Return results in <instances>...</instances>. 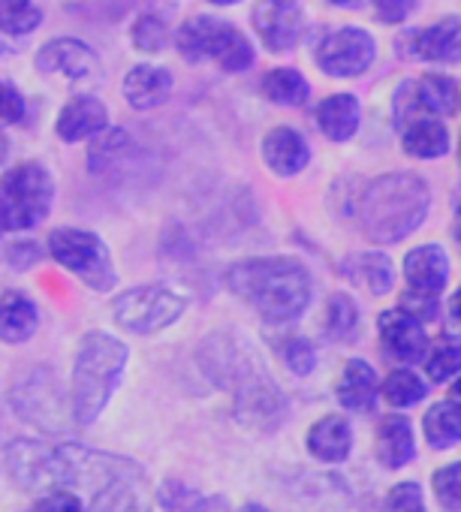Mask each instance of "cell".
<instances>
[{
  "instance_id": "obj_40",
  "label": "cell",
  "mask_w": 461,
  "mask_h": 512,
  "mask_svg": "<svg viewBox=\"0 0 461 512\" xmlns=\"http://www.w3.org/2000/svg\"><path fill=\"white\" fill-rule=\"evenodd\" d=\"M28 115V103L13 82L0 79V124H22Z\"/></svg>"
},
{
  "instance_id": "obj_5",
  "label": "cell",
  "mask_w": 461,
  "mask_h": 512,
  "mask_svg": "<svg viewBox=\"0 0 461 512\" xmlns=\"http://www.w3.org/2000/svg\"><path fill=\"white\" fill-rule=\"evenodd\" d=\"M178 55L187 64L214 61L226 73H245L254 64L251 40L236 28L214 16H193L175 34Z\"/></svg>"
},
{
  "instance_id": "obj_12",
  "label": "cell",
  "mask_w": 461,
  "mask_h": 512,
  "mask_svg": "<svg viewBox=\"0 0 461 512\" xmlns=\"http://www.w3.org/2000/svg\"><path fill=\"white\" fill-rule=\"evenodd\" d=\"M374 40L362 28H341L329 34L320 49H317V67L335 79L359 76L371 67L374 61Z\"/></svg>"
},
{
  "instance_id": "obj_36",
  "label": "cell",
  "mask_w": 461,
  "mask_h": 512,
  "mask_svg": "<svg viewBox=\"0 0 461 512\" xmlns=\"http://www.w3.org/2000/svg\"><path fill=\"white\" fill-rule=\"evenodd\" d=\"M356 326H359L356 302L347 293H335L329 299V308H326V332H329V338L344 341V338H350L356 332Z\"/></svg>"
},
{
  "instance_id": "obj_43",
  "label": "cell",
  "mask_w": 461,
  "mask_h": 512,
  "mask_svg": "<svg viewBox=\"0 0 461 512\" xmlns=\"http://www.w3.org/2000/svg\"><path fill=\"white\" fill-rule=\"evenodd\" d=\"M401 311H407L416 320H434L437 317V296H425V293H407L401 302Z\"/></svg>"
},
{
  "instance_id": "obj_10",
  "label": "cell",
  "mask_w": 461,
  "mask_h": 512,
  "mask_svg": "<svg viewBox=\"0 0 461 512\" xmlns=\"http://www.w3.org/2000/svg\"><path fill=\"white\" fill-rule=\"evenodd\" d=\"M461 103V91L449 76H422L419 82H404L392 100V115L404 127L428 115H452Z\"/></svg>"
},
{
  "instance_id": "obj_44",
  "label": "cell",
  "mask_w": 461,
  "mask_h": 512,
  "mask_svg": "<svg viewBox=\"0 0 461 512\" xmlns=\"http://www.w3.org/2000/svg\"><path fill=\"white\" fill-rule=\"evenodd\" d=\"M193 512H226V506L214 497V500H205V503H196Z\"/></svg>"
},
{
  "instance_id": "obj_7",
  "label": "cell",
  "mask_w": 461,
  "mask_h": 512,
  "mask_svg": "<svg viewBox=\"0 0 461 512\" xmlns=\"http://www.w3.org/2000/svg\"><path fill=\"white\" fill-rule=\"evenodd\" d=\"M187 311V299L172 293L160 284L133 287L112 302V317L124 332L133 335H154L178 323Z\"/></svg>"
},
{
  "instance_id": "obj_25",
  "label": "cell",
  "mask_w": 461,
  "mask_h": 512,
  "mask_svg": "<svg viewBox=\"0 0 461 512\" xmlns=\"http://www.w3.org/2000/svg\"><path fill=\"white\" fill-rule=\"evenodd\" d=\"M413 52L425 61L455 64L461 61V22L443 19L413 37Z\"/></svg>"
},
{
  "instance_id": "obj_16",
  "label": "cell",
  "mask_w": 461,
  "mask_h": 512,
  "mask_svg": "<svg viewBox=\"0 0 461 512\" xmlns=\"http://www.w3.org/2000/svg\"><path fill=\"white\" fill-rule=\"evenodd\" d=\"M380 341L383 350L398 362H419L428 353V335L407 311H386L380 317Z\"/></svg>"
},
{
  "instance_id": "obj_8",
  "label": "cell",
  "mask_w": 461,
  "mask_h": 512,
  "mask_svg": "<svg viewBox=\"0 0 461 512\" xmlns=\"http://www.w3.org/2000/svg\"><path fill=\"white\" fill-rule=\"evenodd\" d=\"M10 479L22 491H52L70 485V455L67 443L49 446L43 440H13L7 446Z\"/></svg>"
},
{
  "instance_id": "obj_32",
  "label": "cell",
  "mask_w": 461,
  "mask_h": 512,
  "mask_svg": "<svg viewBox=\"0 0 461 512\" xmlns=\"http://www.w3.org/2000/svg\"><path fill=\"white\" fill-rule=\"evenodd\" d=\"M127 148H130L127 130H121V127H106L103 133H97V142H94L91 151H88V169H91L94 175L109 172V169L127 154Z\"/></svg>"
},
{
  "instance_id": "obj_35",
  "label": "cell",
  "mask_w": 461,
  "mask_h": 512,
  "mask_svg": "<svg viewBox=\"0 0 461 512\" xmlns=\"http://www.w3.org/2000/svg\"><path fill=\"white\" fill-rule=\"evenodd\" d=\"M428 395L425 383L413 374V371H392L383 383V398L392 404V407H413L419 404L422 398Z\"/></svg>"
},
{
  "instance_id": "obj_48",
  "label": "cell",
  "mask_w": 461,
  "mask_h": 512,
  "mask_svg": "<svg viewBox=\"0 0 461 512\" xmlns=\"http://www.w3.org/2000/svg\"><path fill=\"white\" fill-rule=\"evenodd\" d=\"M452 235H455V244L461 247V205H458V214H455V223H452Z\"/></svg>"
},
{
  "instance_id": "obj_13",
  "label": "cell",
  "mask_w": 461,
  "mask_h": 512,
  "mask_svg": "<svg viewBox=\"0 0 461 512\" xmlns=\"http://www.w3.org/2000/svg\"><path fill=\"white\" fill-rule=\"evenodd\" d=\"M251 19L272 52H290L305 37V13L296 0H260Z\"/></svg>"
},
{
  "instance_id": "obj_19",
  "label": "cell",
  "mask_w": 461,
  "mask_h": 512,
  "mask_svg": "<svg viewBox=\"0 0 461 512\" xmlns=\"http://www.w3.org/2000/svg\"><path fill=\"white\" fill-rule=\"evenodd\" d=\"M404 275L413 293H425V296H437L446 287L449 278V260L443 247L437 244H422L416 250L407 253L404 260Z\"/></svg>"
},
{
  "instance_id": "obj_46",
  "label": "cell",
  "mask_w": 461,
  "mask_h": 512,
  "mask_svg": "<svg viewBox=\"0 0 461 512\" xmlns=\"http://www.w3.org/2000/svg\"><path fill=\"white\" fill-rule=\"evenodd\" d=\"M449 404H455L458 410H461V377L452 383V389H449Z\"/></svg>"
},
{
  "instance_id": "obj_49",
  "label": "cell",
  "mask_w": 461,
  "mask_h": 512,
  "mask_svg": "<svg viewBox=\"0 0 461 512\" xmlns=\"http://www.w3.org/2000/svg\"><path fill=\"white\" fill-rule=\"evenodd\" d=\"M329 4H332V7H359L362 0H329Z\"/></svg>"
},
{
  "instance_id": "obj_24",
  "label": "cell",
  "mask_w": 461,
  "mask_h": 512,
  "mask_svg": "<svg viewBox=\"0 0 461 512\" xmlns=\"http://www.w3.org/2000/svg\"><path fill=\"white\" fill-rule=\"evenodd\" d=\"M416 455V443H413V428L404 416H386L380 419L377 428V461L389 470L404 467L407 461H413Z\"/></svg>"
},
{
  "instance_id": "obj_42",
  "label": "cell",
  "mask_w": 461,
  "mask_h": 512,
  "mask_svg": "<svg viewBox=\"0 0 461 512\" xmlns=\"http://www.w3.org/2000/svg\"><path fill=\"white\" fill-rule=\"evenodd\" d=\"M416 7V0H374V13L386 25H401Z\"/></svg>"
},
{
  "instance_id": "obj_4",
  "label": "cell",
  "mask_w": 461,
  "mask_h": 512,
  "mask_svg": "<svg viewBox=\"0 0 461 512\" xmlns=\"http://www.w3.org/2000/svg\"><path fill=\"white\" fill-rule=\"evenodd\" d=\"M55 202V178L43 163L25 160L0 175V232L40 226Z\"/></svg>"
},
{
  "instance_id": "obj_29",
  "label": "cell",
  "mask_w": 461,
  "mask_h": 512,
  "mask_svg": "<svg viewBox=\"0 0 461 512\" xmlns=\"http://www.w3.org/2000/svg\"><path fill=\"white\" fill-rule=\"evenodd\" d=\"M353 278L368 287L374 296H386L395 284V272H392V263L389 256L380 253V250H368V253H359L353 260Z\"/></svg>"
},
{
  "instance_id": "obj_14",
  "label": "cell",
  "mask_w": 461,
  "mask_h": 512,
  "mask_svg": "<svg viewBox=\"0 0 461 512\" xmlns=\"http://www.w3.org/2000/svg\"><path fill=\"white\" fill-rule=\"evenodd\" d=\"M154 494L145 482L142 467H130L112 479H106L100 488H94L88 512H151Z\"/></svg>"
},
{
  "instance_id": "obj_37",
  "label": "cell",
  "mask_w": 461,
  "mask_h": 512,
  "mask_svg": "<svg viewBox=\"0 0 461 512\" xmlns=\"http://www.w3.org/2000/svg\"><path fill=\"white\" fill-rule=\"evenodd\" d=\"M434 494L443 509L461 512V461H452L434 473Z\"/></svg>"
},
{
  "instance_id": "obj_15",
  "label": "cell",
  "mask_w": 461,
  "mask_h": 512,
  "mask_svg": "<svg viewBox=\"0 0 461 512\" xmlns=\"http://www.w3.org/2000/svg\"><path fill=\"white\" fill-rule=\"evenodd\" d=\"M37 70L46 73V76L61 73L70 82H85V79L97 76L100 58H97L94 46H88V43H82L76 37H61V40L46 43L37 52Z\"/></svg>"
},
{
  "instance_id": "obj_34",
  "label": "cell",
  "mask_w": 461,
  "mask_h": 512,
  "mask_svg": "<svg viewBox=\"0 0 461 512\" xmlns=\"http://www.w3.org/2000/svg\"><path fill=\"white\" fill-rule=\"evenodd\" d=\"M130 43L139 55H160L166 52L169 46V25L154 16V13H145L133 22L130 28Z\"/></svg>"
},
{
  "instance_id": "obj_30",
  "label": "cell",
  "mask_w": 461,
  "mask_h": 512,
  "mask_svg": "<svg viewBox=\"0 0 461 512\" xmlns=\"http://www.w3.org/2000/svg\"><path fill=\"white\" fill-rule=\"evenodd\" d=\"M263 94H266L272 103H278V106H302V103L308 100V94H311V85L305 82V76H302L299 70L281 67V70L266 73V79H263Z\"/></svg>"
},
{
  "instance_id": "obj_11",
  "label": "cell",
  "mask_w": 461,
  "mask_h": 512,
  "mask_svg": "<svg viewBox=\"0 0 461 512\" xmlns=\"http://www.w3.org/2000/svg\"><path fill=\"white\" fill-rule=\"evenodd\" d=\"M236 419L254 431H278L287 419V401L281 389L263 374H245L236 395Z\"/></svg>"
},
{
  "instance_id": "obj_33",
  "label": "cell",
  "mask_w": 461,
  "mask_h": 512,
  "mask_svg": "<svg viewBox=\"0 0 461 512\" xmlns=\"http://www.w3.org/2000/svg\"><path fill=\"white\" fill-rule=\"evenodd\" d=\"M425 371L434 383H446L461 371V341L443 335L428 353H425Z\"/></svg>"
},
{
  "instance_id": "obj_3",
  "label": "cell",
  "mask_w": 461,
  "mask_h": 512,
  "mask_svg": "<svg viewBox=\"0 0 461 512\" xmlns=\"http://www.w3.org/2000/svg\"><path fill=\"white\" fill-rule=\"evenodd\" d=\"M130 350L124 341L106 332H88L76 350L73 362V389H70V413L73 422L88 428L106 410L112 392L121 383Z\"/></svg>"
},
{
  "instance_id": "obj_17",
  "label": "cell",
  "mask_w": 461,
  "mask_h": 512,
  "mask_svg": "<svg viewBox=\"0 0 461 512\" xmlns=\"http://www.w3.org/2000/svg\"><path fill=\"white\" fill-rule=\"evenodd\" d=\"M172 73L166 67H154V64H136L127 70L121 91L127 97V103L139 112L157 109L169 100L172 94Z\"/></svg>"
},
{
  "instance_id": "obj_2",
  "label": "cell",
  "mask_w": 461,
  "mask_h": 512,
  "mask_svg": "<svg viewBox=\"0 0 461 512\" xmlns=\"http://www.w3.org/2000/svg\"><path fill=\"white\" fill-rule=\"evenodd\" d=\"M428 184L410 172H392L371 181L359 199V226L377 244L407 238L428 214Z\"/></svg>"
},
{
  "instance_id": "obj_41",
  "label": "cell",
  "mask_w": 461,
  "mask_h": 512,
  "mask_svg": "<svg viewBox=\"0 0 461 512\" xmlns=\"http://www.w3.org/2000/svg\"><path fill=\"white\" fill-rule=\"evenodd\" d=\"M34 512H82V503L76 494L64 491V488H52L46 491V497L34 506Z\"/></svg>"
},
{
  "instance_id": "obj_47",
  "label": "cell",
  "mask_w": 461,
  "mask_h": 512,
  "mask_svg": "<svg viewBox=\"0 0 461 512\" xmlns=\"http://www.w3.org/2000/svg\"><path fill=\"white\" fill-rule=\"evenodd\" d=\"M10 157V139L0 133V166H4V160Z\"/></svg>"
},
{
  "instance_id": "obj_18",
  "label": "cell",
  "mask_w": 461,
  "mask_h": 512,
  "mask_svg": "<svg viewBox=\"0 0 461 512\" xmlns=\"http://www.w3.org/2000/svg\"><path fill=\"white\" fill-rule=\"evenodd\" d=\"M106 127H109V109L97 97L85 94V97H73L61 109L55 133L64 142H82V139H91V136L103 133Z\"/></svg>"
},
{
  "instance_id": "obj_31",
  "label": "cell",
  "mask_w": 461,
  "mask_h": 512,
  "mask_svg": "<svg viewBox=\"0 0 461 512\" xmlns=\"http://www.w3.org/2000/svg\"><path fill=\"white\" fill-rule=\"evenodd\" d=\"M43 25V10L34 0H0V31L10 37H28Z\"/></svg>"
},
{
  "instance_id": "obj_50",
  "label": "cell",
  "mask_w": 461,
  "mask_h": 512,
  "mask_svg": "<svg viewBox=\"0 0 461 512\" xmlns=\"http://www.w3.org/2000/svg\"><path fill=\"white\" fill-rule=\"evenodd\" d=\"M208 4H214V7H236V4H242V0H208Z\"/></svg>"
},
{
  "instance_id": "obj_23",
  "label": "cell",
  "mask_w": 461,
  "mask_h": 512,
  "mask_svg": "<svg viewBox=\"0 0 461 512\" xmlns=\"http://www.w3.org/2000/svg\"><path fill=\"white\" fill-rule=\"evenodd\" d=\"M341 407L353 410V413H371L374 404H377V374L368 362L362 359H350L341 380H338V389H335Z\"/></svg>"
},
{
  "instance_id": "obj_21",
  "label": "cell",
  "mask_w": 461,
  "mask_h": 512,
  "mask_svg": "<svg viewBox=\"0 0 461 512\" xmlns=\"http://www.w3.org/2000/svg\"><path fill=\"white\" fill-rule=\"evenodd\" d=\"M40 311L34 299L19 290H7L0 296V341L4 344H25L37 335Z\"/></svg>"
},
{
  "instance_id": "obj_38",
  "label": "cell",
  "mask_w": 461,
  "mask_h": 512,
  "mask_svg": "<svg viewBox=\"0 0 461 512\" xmlns=\"http://www.w3.org/2000/svg\"><path fill=\"white\" fill-rule=\"evenodd\" d=\"M383 512H425L422 488H419L416 482H398V485L386 494Z\"/></svg>"
},
{
  "instance_id": "obj_39",
  "label": "cell",
  "mask_w": 461,
  "mask_h": 512,
  "mask_svg": "<svg viewBox=\"0 0 461 512\" xmlns=\"http://www.w3.org/2000/svg\"><path fill=\"white\" fill-rule=\"evenodd\" d=\"M281 359H284V365H287L293 374H299V377H305V374L314 371V347H311L305 338H287V341L281 344Z\"/></svg>"
},
{
  "instance_id": "obj_22",
  "label": "cell",
  "mask_w": 461,
  "mask_h": 512,
  "mask_svg": "<svg viewBox=\"0 0 461 512\" xmlns=\"http://www.w3.org/2000/svg\"><path fill=\"white\" fill-rule=\"evenodd\" d=\"M350 449H353V431L344 416H323L308 431V452L317 461L341 464V461H347Z\"/></svg>"
},
{
  "instance_id": "obj_6",
  "label": "cell",
  "mask_w": 461,
  "mask_h": 512,
  "mask_svg": "<svg viewBox=\"0 0 461 512\" xmlns=\"http://www.w3.org/2000/svg\"><path fill=\"white\" fill-rule=\"evenodd\" d=\"M49 253L61 269L76 275L91 290H97V293L115 290L118 275L112 266V253L97 232L76 229V226H58L49 235Z\"/></svg>"
},
{
  "instance_id": "obj_51",
  "label": "cell",
  "mask_w": 461,
  "mask_h": 512,
  "mask_svg": "<svg viewBox=\"0 0 461 512\" xmlns=\"http://www.w3.org/2000/svg\"><path fill=\"white\" fill-rule=\"evenodd\" d=\"M242 512H272V509H266L260 503H248V506H242Z\"/></svg>"
},
{
  "instance_id": "obj_28",
  "label": "cell",
  "mask_w": 461,
  "mask_h": 512,
  "mask_svg": "<svg viewBox=\"0 0 461 512\" xmlns=\"http://www.w3.org/2000/svg\"><path fill=\"white\" fill-rule=\"evenodd\" d=\"M425 440L434 446V449H449L455 443H461V410L449 401L443 404H434L428 413H425Z\"/></svg>"
},
{
  "instance_id": "obj_27",
  "label": "cell",
  "mask_w": 461,
  "mask_h": 512,
  "mask_svg": "<svg viewBox=\"0 0 461 512\" xmlns=\"http://www.w3.org/2000/svg\"><path fill=\"white\" fill-rule=\"evenodd\" d=\"M404 148L413 157L434 160L449 151V133L434 118H416V121L404 124Z\"/></svg>"
},
{
  "instance_id": "obj_1",
  "label": "cell",
  "mask_w": 461,
  "mask_h": 512,
  "mask_svg": "<svg viewBox=\"0 0 461 512\" xmlns=\"http://www.w3.org/2000/svg\"><path fill=\"white\" fill-rule=\"evenodd\" d=\"M226 287L272 323H290L311 305V275L293 256H254L229 266Z\"/></svg>"
},
{
  "instance_id": "obj_9",
  "label": "cell",
  "mask_w": 461,
  "mask_h": 512,
  "mask_svg": "<svg viewBox=\"0 0 461 512\" xmlns=\"http://www.w3.org/2000/svg\"><path fill=\"white\" fill-rule=\"evenodd\" d=\"M13 407L22 419L40 425L43 431H64L67 428V413H64V395L61 383L49 368H34L25 377L16 380L13 392Z\"/></svg>"
},
{
  "instance_id": "obj_45",
  "label": "cell",
  "mask_w": 461,
  "mask_h": 512,
  "mask_svg": "<svg viewBox=\"0 0 461 512\" xmlns=\"http://www.w3.org/2000/svg\"><path fill=\"white\" fill-rule=\"evenodd\" d=\"M449 314H452V320L461 326V287H458V293L452 296V305H449Z\"/></svg>"
},
{
  "instance_id": "obj_26",
  "label": "cell",
  "mask_w": 461,
  "mask_h": 512,
  "mask_svg": "<svg viewBox=\"0 0 461 512\" xmlns=\"http://www.w3.org/2000/svg\"><path fill=\"white\" fill-rule=\"evenodd\" d=\"M317 124L332 142H347L359 130V100L353 94H335L320 103Z\"/></svg>"
},
{
  "instance_id": "obj_20",
  "label": "cell",
  "mask_w": 461,
  "mask_h": 512,
  "mask_svg": "<svg viewBox=\"0 0 461 512\" xmlns=\"http://www.w3.org/2000/svg\"><path fill=\"white\" fill-rule=\"evenodd\" d=\"M263 160H266V166L272 172L290 178V175H299L308 166L311 148H308L305 136L296 133L293 127H275L263 139Z\"/></svg>"
}]
</instances>
